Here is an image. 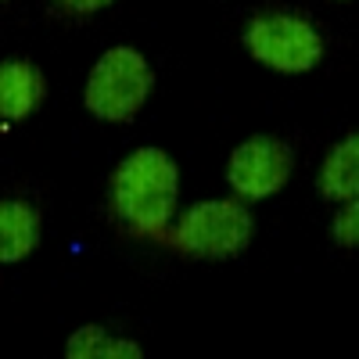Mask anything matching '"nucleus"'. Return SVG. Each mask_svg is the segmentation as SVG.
I'll use <instances>...</instances> for the list:
<instances>
[{
  "mask_svg": "<svg viewBox=\"0 0 359 359\" xmlns=\"http://www.w3.org/2000/svg\"><path fill=\"white\" fill-rule=\"evenodd\" d=\"M334 241L341 248H355L359 241V205L355 201H341L338 216H334Z\"/></svg>",
  "mask_w": 359,
  "mask_h": 359,
  "instance_id": "obj_10",
  "label": "nucleus"
},
{
  "mask_svg": "<svg viewBox=\"0 0 359 359\" xmlns=\"http://www.w3.org/2000/svg\"><path fill=\"white\" fill-rule=\"evenodd\" d=\"M0 4H4V0H0Z\"/></svg>",
  "mask_w": 359,
  "mask_h": 359,
  "instance_id": "obj_12",
  "label": "nucleus"
},
{
  "mask_svg": "<svg viewBox=\"0 0 359 359\" xmlns=\"http://www.w3.org/2000/svg\"><path fill=\"white\" fill-rule=\"evenodd\" d=\"M57 4L69 11H79V15H90V11H101V8L115 4V0H57Z\"/></svg>",
  "mask_w": 359,
  "mask_h": 359,
  "instance_id": "obj_11",
  "label": "nucleus"
},
{
  "mask_svg": "<svg viewBox=\"0 0 359 359\" xmlns=\"http://www.w3.org/2000/svg\"><path fill=\"white\" fill-rule=\"evenodd\" d=\"M255 219L241 201L212 198L191 205L176 223V245L198 259H233L252 241Z\"/></svg>",
  "mask_w": 359,
  "mask_h": 359,
  "instance_id": "obj_4",
  "label": "nucleus"
},
{
  "mask_svg": "<svg viewBox=\"0 0 359 359\" xmlns=\"http://www.w3.org/2000/svg\"><path fill=\"white\" fill-rule=\"evenodd\" d=\"M291 172H294L291 144H284L280 137H269V133H255L245 144H237L226 162L230 187L248 201H262L269 194H277L291 180Z\"/></svg>",
  "mask_w": 359,
  "mask_h": 359,
  "instance_id": "obj_5",
  "label": "nucleus"
},
{
  "mask_svg": "<svg viewBox=\"0 0 359 359\" xmlns=\"http://www.w3.org/2000/svg\"><path fill=\"white\" fill-rule=\"evenodd\" d=\"M245 47L259 65L277 72H309L323 57V36L320 29L294 11H266L255 15L245 29Z\"/></svg>",
  "mask_w": 359,
  "mask_h": 359,
  "instance_id": "obj_3",
  "label": "nucleus"
},
{
  "mask_svg": "<svg viewBox=\"0 0 359 359\" xmlns=\"http://www.w3.org/2000/svg\"><path fill=\"white\" fill-rule=\"evenodd\" d=\"M65 355L69 359H140L144 348L130 338H111L104 327L90 323L65 341Z\"/></svg>",
  "mask_w": 359,
  "mask_h": 359,
  "instance_id": "obj_9",
  "label": "nucleus"
},
{
  "mask_svg": "<svg viewBox=\"0 0 359 359\" xmlns=\"http://www.w3.org/2000/svg\"><path fill=\"white\" fill-rule=\"evenodd\" d=\"M180 201V169L162 147H137L108 180V212L133 233L169 226Z\"/></svg>",
  "mask_w": 359,
  "mask_h": 359,
  "instance_id": "obj_1",
  "label": "nucleus"
},
{
  "mask_svg": "<svg viewBox=\"0 0 359 359\" xmlns=\"http://www.w3.org/2000/svg\"><path fill=\"white\" fill-rule=\"evenodd\" d=\"M40 248V212L18 198H0V262H22Z\"/></svg>",
  "mask_w": 359,
  "mask_h": 359,
  "instance_id": "obj_7",
  "label": "nucleus"
},
{
  "mask_svg": "<svg viewBox=\"0 0 359 359\" xmlns=\"http://www.w3.org/2000/svg\"><path fill=\"white\" fill-rule=\"evenodd\" d=\"M320 194L331 201H355L359 194V137L348 133L320 165Z\"/></svg>",
  "mask_w": 359,
  "mask_h": 359,
  "instance_id": "obj_8",
  "label": "nucleus"
},
{
  "mask_svg": "<svg viewBox=\"0 0 359 359\" xmlns=\"http://www.w3.org/2000/svg\"><path fill=\"white\" fill-rule=\"evenodd\" d=\"M47 97V79L40 65L25 62V57H11L0 62V118L4 123H22L29 118Z\"/></svg>",
  "mask_w": 359,
  "mask_h": 359,
  "instance_id": "obj_6",
  "label": "nucleus"
},
{
  "mask_svg": "<svg viewBox=\"0 0 359 359\" xmlns=\"http://www.w3.org/2000/svg\"><path fill=\"white\" fill-rule=\"evenodd\" d=\"M341 4H345V0H341Z\"/></svg>",
  "mask_w": 359,
  "mask_h": 359,
  "instance_id": "obj_13",
  "label": "nucleus"
},
{
  "mask_svg": "<svg viewBox=\"0 0 359 359\" xmlns=\"http://www.w3.org/2000/svg\"><path fill=\"white\" fill-rule=\"evenodd\" d=\"M155 90V72L137 47H108L83 86V104L104 123H130Z\"/></svg>",
  "mask_w": 359,
  "mask_h": 359,
  "instance_id": "obj_2",
  "label": "nucleus"
}]
</instances>
